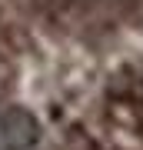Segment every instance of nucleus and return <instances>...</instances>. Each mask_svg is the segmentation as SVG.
Returning a JSON list of instances; mask_svg holds the SVG:
<instances>
[{
	"instance_id": "nucleus-1",
	"label": "nucleus",
	"mask_w": 143,
	"mask_h": 150,
	"mask_svg": "<svg viewBox=\"0 0 143 150\" xmlns=\"http://www.w3.org/2000/svg\"><path fill=\"white\" fill-rule=\"evenodd\" d=\"M0 140L13 150H33L40 144V120L27 107L0 110Z\"/></svg>"
}]
</instances>
